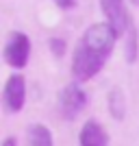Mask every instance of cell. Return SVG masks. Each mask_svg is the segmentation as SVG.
<instances>
[{
  "mask_svg": "<svg viewBox=\"0 0 139 146\" xmlns=\"http://www.w3.org/2000/svg\"><path fill=\"white\" fill-rule=\"evenodd\" d=\"M117 42V33L109 22L91 24L78 39L72 57V74L76 81H89L94 79L107 59L111 57Z\"/></svg>",
  "mask_w": 139,
  "mask_h": 146,
  "instance_id": "1",
  "label": "cell"
},
{
  "mask_svg": "<svg viewBox=\"0 0 139 146\" xmlns=\"http://www.w3.org/2000/svg\"><path fill=\"white\" fill-rule=\"evenodd\" d=\"M100 9H102L104 18L113 26V31L117 33V37H126L135 31L133 22H130V13H128L124 0H100Z\"/></svg>",
  "mask_w": 139,
  "mask_h": 146,
  "instance_id": "2",
  "label": "cell"
},
{
  "mask_svg": "<svg viewBox=\"0 0 139 146\" xmlns=\"http://www.w3.org/2000/svg\"><path fill=\"white\" fill-rule=\"evenodd\" d=\"M28 55H30L28 35L22 33V31H13L7 37V44H5V61L11 68L20 70V68H24L28 63Z\"/></svg>",
  "mask_w": 139,
  "mask_h": 146,
  "instance_id": "3",
  "label": "cell"
},
{
  "mask_svg": "<svg viewBox=\"0 0 139 146\" xmlns=\"http://www.w3.org/2000/svg\"><path fill=\"white\" fill-rule=\"evenodd\" d=\"M87 105V94L80 90L76 83L72 85H65L61 90V96H59V109L63 113L65 120H74V118L78 116L83 107Z\"/></svg>",
  "mask_w": 139,
  "mask_h": 146,
  "instance_id": "4",
  "label": "cell"
},
{
  "mask_svg": "<svg viewBox=\"0 0 139 146\" xmlns=\"http://www.w3.org/2000/svg\"><path fill=\"white\" fill-rule=\"evenodd\" d=\"M26 100V83L22 74H11L5 83V92H2V103H5L9 113H18L24 107Z\"/></svg>",
  "mask_w": 139,
  "mask_h": 146,
  "instance_id": "5",
  "label": "cell"
},
{
  "mask_svg": "<svg viewBox=\"0 0 139 146\" xmlns=\"http://www.w3.org/2000/svg\"><path fill=\"white\" fill-rule=\"evenodd\" d=\"M80 146H109V135L98 120H87L78 135Z\"/></svg>",
  "mask_w": 139,
  "mask_h": 146,
  "instance_id": "6",
  "label": "cell"
},
{
  "mask_svg": "<svg viewBox=\"0 0 139 146\" xmlns=\"http://www.w3.org/2000/svg\"><path fill=\"white\" fill-rule=\"evenodd\" d=\"M26 142H28V146H52V133L43 124L35 122L26 131Z\"/></svg>",
  "mask_w": 139,
  "mask_h": 146,
  "instance_id": "7",
  "label": "cell"
},
{
  "mask_svg": "<svg viewBox=\"0 0 139 146\" xmlns=\"http://www.w3.org/2000/svg\"><path fill=\"white\" fill-rule=\"evenodd\" d=\"M50 48L57 52V57H61V55H63V48H65V44L61 42V39H50Z\"/></svg>",
  "mask_w": 139,
  "mask_h": 146,
  "instance_id": "8",
  "label": "cell"
},
{
  "mask_svg": "<svg viewBox=\"0 0 139 146\" xmlns=\"http://www.w3.org/2000/svg\"><path fill=\"white\" fill-rule=\"evenodd\" d=\"M57 7H61V9H72L74 5H76V0H55Z\"/></svg>",
  "mask_w": 139,
  "mask_h": 146,
  "instance_id": "9",
  "label": "cell"
},
{
  "mask_svg": "<svg viewBox=\"0 0 139 146\" xmlns=\"http://www.w3.org/2000/svg\"><path fill=\"white\" fill-rule=\"evenodd\" d=\"M2 146H18V142H15V137H7V140L2 142Z\"/></svg>",
  "mask_w": 139,
  "mask_h": 146,
  "instance_id": "10",
  "label": "cell"
},
{
  "mask_svg": "<svg viewBox=\"0 0 139 146\" xmlns=\"http://www.w3.org/2000/svg\"><path fill=\"white\" fill-rule=\"evenodd\" d=\"M130 2H133V5H139V0H130Z\"/></svg>",
  "mask_w": 139,
  "mask_h": 146,
  "instance_id": "11",
  "label": "cell"
}]
</instances>
